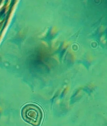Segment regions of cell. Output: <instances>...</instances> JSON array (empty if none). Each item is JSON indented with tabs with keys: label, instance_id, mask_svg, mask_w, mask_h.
Wrapping results in <instances>:
<instances>
[{
	"label": "cell",
	"instance_id": "cell-1",
	"mask_svg": "<svg viewBox=\"0 0 107 126\" xmlns=\"http://www.w3.org/2000/svg\"><path fill=\"white\" fill-rule=\"evenodd\" d=\"M23 120L33 126H40L44 117L43 112L39 105L32 103L25 105L21 111Z\"/></svg>",
	"mask_w": 107,
	"mask_h": 126
}]
</instances>
